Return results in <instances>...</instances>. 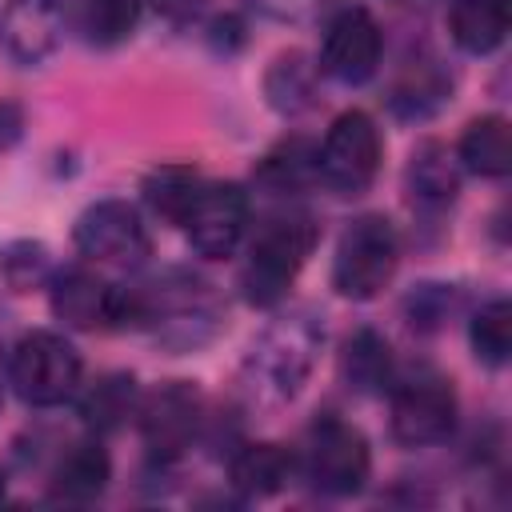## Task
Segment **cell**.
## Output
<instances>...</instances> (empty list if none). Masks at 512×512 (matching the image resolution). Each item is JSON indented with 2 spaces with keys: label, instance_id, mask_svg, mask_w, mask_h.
Returning a JSON list of instances; mask_svg holds the SVG:
<instances>
[{
  "label": "cell",
  "instance_id": "obj_1",
  "mask_svg": "<svg viewBox=\"0 0 512 512\" xmlns=\"http://www.w3.org/2000/svg\"><path fill=\"white\" fill-rule=\"evenodd\" d=\"M320 344H324V328L316 324L312 312H288L272 320L244 360L248 384L268 400H292L312 376Z\"/></svg>",
  "mask_w": 512,
  "mask_h": 512
},
{
  "label": "cell",
  "instance_id": "obj_2",
  "mask_svg": "<svg viewBox=\"0 0 512 512\" xmlns=\"http://www.w3.org/2000/svg\"><path fill=\"white\" fill-rule=\"evenodd\" d=\"M316 248V224L300 212H280L260 224V232L248 244V260L240 272L244 300L256 308H272L284 300L288 284L304 268V260Z\"/></svg>",
  "mask_w": 512,
  "mask_h": 512
},
{
  "label": "cell",
  "instance_id": "obj_3",
  "mask_svg": "<svg viewBox=\"0 0 512 512\" xmlns=\"http://www.w3.org/2000/svg\"><path fill=\"white\" fill-rule=\"evenodd\" d=\"M396 260H400V244H396L392 220L376 212L356 216L336 240L332 288L348 300H372L392 280Z\"/></svg>",
  "mask_w": 512,
  "mask_h": 512
},
{
  "label": "cell",
  "instance_id": "obj_4",
  "mask_svg": "<svg viewBox=\"0 0 512 512\" xmlns=\"http://www.w3.org/2000/svg\"><path fill=\"white\" fill-rule=\"evenodd\" d=\"M80 352L60 332H28L12 344L8 384L32 408H56L80 388Z\"/></svg>",
  "mask_w": 512,
  "mask_h": 512
},
{
  "label": "cell",
  "instance_id": "obj_5",
  "mask_svg": "<svg viewBox=\"0 0 512 512\" xmlns=\"http://www.w3.org/2000/svg\"><path fill=\"white\" fill-rule=\"evenodd\" d=\"M72 240H76V252L84 260L104 264V268H120V272H132L152 256V236H148L140 208L128 200H116V196L88 204L76 216Z\"/></svg>",
  "mask_w": 512,
  "mask_h": 512
},
{
  "label": "cell",
  "instance_id": "obj_6",
  "mask_svg": "<svg viewBox=\"0 0 512 512\" xmlns=\"http://www.w3.org/2000/svg\"><path fill=\"white\" fill-rule=\"evenodd\" d=\"M368 472H372V452L356 424L340 416H320L308 428L304 476L312 480V488L328 496H356L368 484Z\"/></svg>",
  "mask_w": 512,
  "mask_h": 512
},
{
  "label": "cell",
  "instance_id": "obj_7",
  "mask_svg": "<svg viewBox=\"0 0 512 512\" xmlns=\"http://www.w3.org/2000/svg\"><path fill=\"white\" fill-rule=\"evenodd\" d=\"M380 128L368 112L352 108L332 120L324 132V144L316 148V180H324L340 196L364 192L380 172Z\"/></svg>",
  "mask_w": 512,
  "mask_h": 512
},
{
  "label": "cell",
  "instance_id": "obj_8",
  "mask_svg": "<svg viewBox=\"0 0 512 512\" xmlns=\"http://www.w3.org/2000/svg\"><path fill=\"white\" fill-rule=\"evenodd\" d=\"M180 228L188 232V244L200 256L208 260L232 256L248 228V192L232 180H204Z\"/></svg>",
  "mask_w": 512,
  "mask_h": 512
},
{
  "label": "cell",
  "instance_id": "obj_9",
  "mask_svg": "<svg viewBox=\"0 0 512 512\" xmlns=\"http://www.w3.org/2000/svg\"><path fill=\"white\" fill-rule=\"evenodd\" d=\"M456 428V392L440 376H412L392 392V436L404 448H428Z\"/></svg>",
  "mask_w": 512,
  "mask_h": 512
},
{
  "label": "cell",
  "instance_id": "obj_10",
  "mask_svg": "<svg viewBox=\"0 0 512 512\" xmlns=\"http://www.w3.org/2000/svg\"><path fill=\"white\" fill-rule=\"evenodd\" d=\"M200 416H204V400L188 380H168L152 388L148 396H140L136 408L140 436L156 460H176L196 440Z\"/></svg>",
  "mask_w": 512,
  "mask_h": 512
},
{
  "label": "cell",
  "instance_id": "obj_11",
  "mask_svg": "<svg viewBox=\"0 0 512 512\" xmlns=\"http://www.w3.org/2000/svg\"><path fill=\"white\" fill-rule=\"evenodd\" d=\"M52 312L56 320H64L68 328H112V324H128V288L108 284L100 272L72 264L64 272L52 276Z\"/></svg>",
  "mask_w": 512,
  "mask_h": 512
},
{
  "label": "cell",
  "instance_id": "obj_12",
  "mask_svg": "<svg viewBox=\"0 0 512 512\" xmlns=\"http://www.w3.org/2000/svg\"><path fill=\"white\" fill-rule=\"evenodd\" d=\"M380 64V24L368 8H340L320 44V68L336 84H364Z\"/></svg>",
  "mask_w": 512,
  "mask_h": 512
},
{
  "label": "cell",
  "instance_id": "obj_13",
  "mask_svg": "<svg viewBox=\"0 0 512 512\" xmlns=\"http://www.w3.org/2000/svg\"><path fill=\"white\" fill-rule=\"evenodd\" d=\"M68 24V0H8L0 16V44L16 64L48 60Z\"/></svg>",
  "mask_w": 512,
  "mask_h": 512
},
{
  "label": "cell",
  "instance_id": "obj_14",
  "mask_svg": "<svg viewBox=\"0 0 512 512\" xmlns=\"http://www.w3.org/2000/svg\"><path fill=\"white\" fill-rule=\"evenodd\" d=\"M512 24L508 0H456L448 12V32L468 56H488L504 44Z\"/></svg>",
  "mask_w": 512,
  "mask_h": 512
},
{
  "label": "cell",
  "instance_id": "obj_15",
  "mask_svg": "<svg viewBox=\"0 0 512 512\" xmlns=\"http://www.w3.org/2000/svg\"><path fill=\"white\" fill-rule=\"evenodd\" d=\"M456 192H460V172H456L448 148L436 144V140L420 144L412 152V164H408V196H412V204H420L428 212H440V208H448L456 200Z\"/></svg>",
  "mask_w": 512,
  "mask_h": 512
},
{
  "label": "cell",
  "instance_id": "obj_16",
  "mask_svg": "<svg viewBox=\"0 0 512 512\" xmlns=\"http://www.w3.org/2000/svg\"><path fill=\"white\" fill-rule=\"evenodd\" d=\"M292 452L284 444L260 440V444H244L232 456V488L244 496H272L292 480Z\"/></svg>",
  "mask_w": 512,
  "mask_h": 512
},
{
  "label": "cell",
  "instance_id": "obj_17",
  "mask_svg": "<svg viewBox=\"0 0 512 512\" xmlns=\"http://www.w3.org/2000/svg\"><path fill=\"white\" fill-rule=\"evenodd\" d=\"M108 472H112L108 452L96 440H80L60 456V464L52 472V496L56 500H72V504L96 500L104 492V484H108Z\"/></svg>",
  "mask_w": 512,
  "mask_h": 512
},
{
  "label": "cell",
  "instance_id": "obj_18",
  "mask_svg": "<svg viewBox=\"0 0 512 512\" xmlns=\"http://www.w3.org/2000/svg\"><path fill=\"white\" fill-rule=\"evenodd\" d=\"M340 372H344V384L360 396H376L388 388L392 380V348L388 340L376 332V328H356L344 344V356H340Z\"/></svg>",
  "mask_w": 512,
  "mask_h": 512
},
{
  "label": "cell",
  "instance_id": "obj_19",
  "mask_svg": "<svg viewBox=\"0 0 512 512\" xmlns=\"http://www.w3.org/2000/svg\"><path fill=\"white\" fill-rule=\"evenodd\" d=\"M136 408H140V392L128 372H108L80 396V420L92 432H116L128 416H136Z\"/></svg>",
  "mask_w": 512,
  "mask_h": 512
},
{
  "label": "cell",
  "instance_id": "obj_20",
  "mask_svg": "<svg viewBox=\"0 0 512 512\" xmlns=\"http://www.w3.org/2000/svg\"><path fill=\"white\" fill-rule=\"evenodd\" d=\"M456 156L476 176H508V168H512L508 120L504 116H480V120H472L464 128V136H460Z\"/></svg>",
  "mask_w": 512,
  "mask_h": 512
},
{
  "label": "cell",
  "instance_id": "obj_21",
  "mask_svg": "<svg viewBox=\"0 0 512 512\" xmlns=\"http://www.w3.org/2000/svg\"><path fill=\"white\" fill-rule=\"evenodd\" d=\"M200 184H204V176H200L192 164H160V168H152V172L144 176L140 192H144V204H148L156 216H164L168 224H180V220L188 216V208H192Z\"/></svg>",
  "mask_w": 512,
  "mask_h": 512
},
{
  "label": "cell",
  "instance_id": "obj_22",
  "mask_svg": "<svg viewBox=\"0 0 512 512\" xmlns=\"http://www.w3.org/2000/svg\"><path fill=\"white\" fill-rule=\"evenodd\" d=\"M140 12H144V0H84L80 28L88 44L112 48L132 36V28L140 24Z\"/></svg>",
  "mask_w": 512,
  "mask_h": 512
},
{
  "label": "cell",
  "instance_id": "obj_23",
  "mask_svg": "<svg viewBox=\"0 0 512 512\" xmlns=\"http://www.w3.org/2000/svg\"><path fill=\"white\" fill-rule=\"evenodd\" d=\"M468 336H472L476 360H484L488 368L508 364V352H512V308H508V300L496 296V300L480 304V312L472 316Z\"/></svg>",
  "mask_w": 512,
  "mask_h": 512
},
{
  "label": "cell",
  "instance_id": "obj_24",
  "mask_svg": "<svg viewBox=\"0 0 512 512\" xmlns=\"http://www.w3.org/2000/svg\"><path fill=\"white\" fill-rule=\"evenodd\" d=\"M312 180H316V148L308 140H284L260 164V184L276 192H296Z\"/></svg>",
  "mask_w": 512,
  "mask_h": 512
},
{
  "label": "cell",
  "instance_id": "obj_25",
  "mask_svg": "<svg viewBox=\"0 0 512 512\" xmlns=\"http://www.w3.org/2000/svg\"><path fill=\"white\" fill-rule=\"evenodd\" d=\"M4 272H8L12 288H32L48 276V252L40 244H12L4 256Z\"/></svg>",
  "mask_w": 512,
  "mask_h": 512
},
{
  "label": "cell",
  "instance_id": "obj_26",
  "mask_svg": "<svg viewBox=\"0 0 512 512\" xmlns=\"http://www.w3.org/2000/svg\"><path fill=\"white\" fill-rule=\"evenodd\" d=\"M24 132V108L12 104V100H0V152L12 148Z\"/></svg>",
  "mask_w": 512,
  "mask_h": 512
},
{
  "label": "cell",
  "instance_id": "obj_27",
  "mask_svg": "<svg viewBox=\"0 0 512 512\" xmlns=\"http://www.w3.org/2000/svg\"><path fill=\"white\" fill-rule=\"evenodd\" d=\"M156 8L164 16H172V20H192L204 8V0H156Z\"/></svg>",
  "mask_w": 512,
  "mask_h": 512
},
{
  "label": "cell",
  "instance_id": "obj_28",
  "mask_svg": "<svg viewBox=\"0 0 512 512\" xmlns=\"http://www.w3.org/2000/svg\"><path fill=\"white\" fill-rule=\"evenodd\" d=\"M4 488H8V484H4V472H0V500H4Z\"/></svg>",
  "mask_w": 512,
  "mask_h": 512
}]
</instances>
